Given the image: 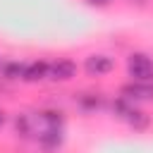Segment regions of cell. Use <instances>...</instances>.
Wrapping results in <instances>:
<instances>
[{"label": "cell", "mask_w": 153, "mask_h": 153, "mask_svg": "<svg viewBox=\"0 0 153 153\" xmlns=\"http://www.w3.org/2000/svg\"><path fill=\"white\" fill-rule=\"evenodd\" d=\"M127 72L131 81L136 84H151L153 81V60L143 53H131L127 60Z\"/></svg>", "instance_id": "cell-1"}, {"label": "cell", "mask_w": 153, "mask_h": 153, "mask_svg": "<svg viewBox=\"0 0 153 153\" xmlns=\"http://www.w3.org/2000/svg\"><path fill=\"white\" fill-rule=\"evenodd\" d=\"M74 74H76V65H74L72 60H67V57L55 60V62L48 65V76H50L53 81H69Z\"/></svg>", "instance_id": "cell-2"}, {"label": "cell", "mask_w": 153, "mask_h": 153, "mask_svg": "<svg viewBox=\"0 0 153 153\" xmlns=\"http://www.w3.org/2000/svg\"><path fill=\"white\" fill-rule=\"evenodd\" d=\"M84 67H86V72L91 76H103V74H108V72L115 69V62L108 55H91V57H86Z\"/></svg>", "instance_id": "cell-3"}, {"label": "cell", "mask_w": 153, "mask_h": 153, "mask_svg": "<svg viewBox=\"0 0 153 153\" xmlns=\"http://www.w3.org/2000/svg\"><path fill=\"white\" fill-rule=\"evenodd\" d=\"M122 93L127 98H131V100H148V98H153V86L151 84H136V81H131V84H127L122 88Z\"/></svg>", "instance_id": "cell-4"}, {"label": "cell", "mask_w": 153, "mask_h": 153, "mask_svg": "<svg viewBox=\"0 0 153 153\" xmlns=\"http://www.w3.org/2000/svg\"><path fill=\"white\" fill-rule=\"evenodd\" d=\"M48 76V62H43V60H36V62H31V65H26L24 67V81H41V79H45Z\"/></svg>", "instance_id": "cell-5"}, {"label": "cell", "mask_w": 153, "mask_h": 153, "mask_svg": "<svg viewBox=\"0 0 153 153\" xmlns=\"http://www.w3.org/2000/svg\"><path fill=\"white\" fill-rule=\"evenodd\" d=\"M24 67H26V65H22V62H7L2 72H5L7 79H22V76H24Z\"/></svg>", "instance_id": "cell-6"}, {"label": "cell", "mask_w": 153, "mask_h": 153, "mask_svg": "<svg viewBox=\"0 0 153 153\" xmlns=\"http://www.w3.org/2000/svg\"><path fill=\"white\" fill-rule=\"evenodd\" d=\"M88 2H91V5H108L110 0H88Z\"/></svg>", "instance_id": "cell-7"}, {"label": "cell", "mask_w": 153, "mask_h": 153, "mask_svg": "<svg viewBox=\"0 0 153 153\" xmlns=\"http://www.w3.org/2000/svg\"><path fill=\"white\" fill-rule=\"evenodd\" d=\"M2 122H5V117H2V112H0V127H2Z\"/></svg>", "instance_id": "cell-8"}]
</instances>
